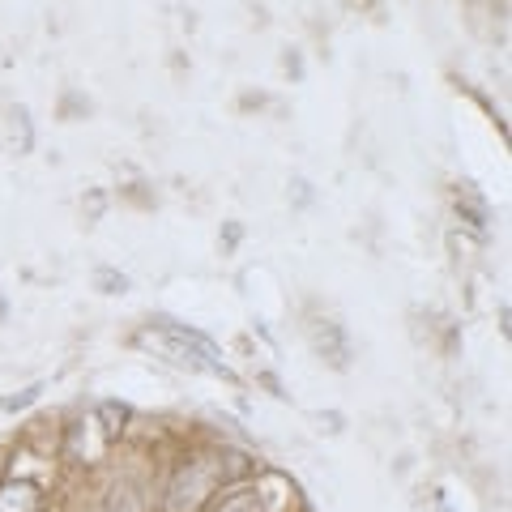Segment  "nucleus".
<instances>
[{
  "instance_id": "9d476101",
  "label": "nucleus",
  "mask_w": 512,
  "mask_h": 512,
  "mask_svg": "<svg viewBox=\"0 0 512 512\" xmlns=\"http://www.w3.org/2000/svg\"><path fill=\"white\" fill-rule=\"evenodd\" d=\"M39 397H43V384H26L22 393L5 397V402H0V410H5V414H18V410H26V406H35Z\"/></svg>"
},
{
  "instance_id": "f257e3e1",
  "label": "nucleus",
  "mask_w": 512,
  "mask_h": 512,
  "mask_svg": "<svg viewBox=\"0 0 512 512\" xmlns=\"http://www.w3.org/2000/svg\"><path fill=\"white\" fill-rule=\"evenodd\" d=\"M141 346L158 350L163 359L180 363V367H192V372H210V376L231 380V367L222 363L218 346L210 338H201L197 329H184V325H171V320H158L154 329L141 333Z\"/></svg>"
},
{
  "instance_id": "1a4fd4ad",
  "label": "nucleus",
  "mask_w": 512,
  "mask_h": 512,
  "mask_svg": "<svg viewBox=\"0 0 512 512\" xmlns=\"http://www.w3.org/2000/svg\"><path fill=\"white\" fill-rule=\"evenodd\" d=\"M94 419H99V427H103L107 440H116L120 431H124V423H128V406H124V402H103L99 410H94Z\"/></svg>"
},
{
  "instance_id": "423d86ee",
  "label": "nucleus",
  "mask_w": 512,
  "mask_h": 512,
  "mask_svg": "<svg viewBox=\"0 0 512 512\" xmlns=\"http://www.w3.org/2000/svg\"><path fill=\"white\" fill-rule=\"evenodd\" d=\"M30 146H35L30 111H26V107H9V120H5V150H9V154H30Z\"/></svg>"
},
{
  "instance_id": "f8f14e48",
  "label": "nucleus",
  "mask_w": 512,
  "mask_h": 512,
  "mask_svg": "<svg viewBox=\"0 0 512 512\" xmlns=\"http://www.w3.org/2000/svg\"><path fill=\"white\" fill-rule=\"evenodd\" d=\"M239 235H244V227H239V222H227V231H222V244L235 248V244H239Z\"/></svg>"
},
{
  "instance_id": "7ed1b4c3",
  "label": "nucleus",
  "mask_w": 512,
  "mask_h": 512,
  "mask_svg": "<svg viewBox=\"0 0 512 512\" xmlns=\"http://www.w3.org/2000/svg\"><path fill=\"white\" fill-rule=\"evenodd\" d=\"M39 504H43V491L35 483H26V478L0 483V512H39Z\"/></svg>"
},
{
  "instance_id": "9b49d317",
  "label": "nucleus",
  "mask_w": 512,
  "mask_h": 512,
  "mask_svg": "<svg viewBox=\"0 0 512 512\" xmlns=\"http://www.w3.org/2000/svg\"><path fill=\"white\" fill-rule=\"evenodd\" d=\"M94 286H99L103 295H124L128 291V278L116 274V269H99V274H94Z\"/></svg>"
},
{
  "instance_id": "f03ea898",
  "label": "nucleus",
  "mask_w": 512,
  "mask_h": 512,
  "mask_svg": "<svg viewBox=\"0 0 512 512\" xmlns=\"http://www.w3.org/2000/svg\"><path fill=\"white\" fill-rule=\"evenodd\" d=\"M222 487V461L218 457H188L180 470L171 474L163 512H201Z\"/></svg>"
},
{
  "instance_id": "ddd939ff",
  "label": "nucleus",
  "mask_w": 512,
  "mask_h": 512,
  "mask_svg": "<svg viewBox=\"0 0 512 512\" xmlns=\"http://www.w3.org/2000/svg\"><path fill=\"white\" fill-rule=\"evenodd\" d=\"M9 316V303H5V295H0V320H5Z\"/></svg>"
},
{
  "instance_id": "6e6552de",
  "label": "nucleus",
  "mask_w": 512,
  "mask_h": 512,
  "mask_svg": "<svg viewBox=\"0 0 512 512\" xmlns=\"http://www.w3.org/2000/svg\"><path fill=\"white\" fill-rule=\"evenodd\" d=\"M103 512H146V491H141L137 483H116L107 491Z\"/></svg>"
},
{
  "instance_id": "20e7f679",
  "label": "nucleus",
  "mask_w": 512,
  "mask_h": 512,
  "mask_svg": "<svg viewBox=\"0 0 512 512\" xmlns=\"http://www.w3.org/2000/svg\"><path fill=\"white\" fill-rule=\"evenodd\" d=\"M312 346H316L333 367H346V359H350L346 338H342V329L333 325V320H316V325H312Z\"/></svg>"
},
{
  "instance_id": "39448f33",
  "label": "nucleus",
  "mask_w": 512,
  "mask_h": 512,
  "mask_svg": "<svg viewBox=\"0 0 512 512\" xmlns=\"http://www.w3.org/2000/svg\"><path fill=\"white\" fill-rule=\"evenodd\" d=\"M457 214H461V222H470L474 231H487L491 227V205L478 197L474 184H457Z\"/></svg>"
},
{
  "instance_id": "0eeeda50",
  "label": "nucleus",
  "mask_w": 512,
  "mask_h": 512,
  "mask_svg": "<svg viewBox=\"0 0 512 512\" xmlns=\"http://www.w3.org/2000/svg\"><path fill=\"white\" fill-rule=\"evenodd\" d=\"M214 512H261V487L235 483V487L214 504Z\"/></svg>"
}]
</instances>
